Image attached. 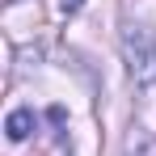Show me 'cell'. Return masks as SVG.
<instances>
[{
    "label": "cell",
    "mask_w": 156,
    "mask_h": 156,
    "mask_svg": "<svg viewBox=\"0 0 156 156\" xmlns=\"http://www.w3.org/2000/svg\"><path fill=\"white\" fill-rule=\"evenodd\" d=\"M122 59H127V72L139 89L156 84V34L148 21H127L122 26Z\"/></svg>",
    "instance_id": "obj_1"
},
{
    "label": "cell",
    "mask_w": 156,
    "mask_h": 156,
    "mask_svg": "<svg viewBox=\"0 0 156 156\" xmlns=\"http://www.w3.org/2000/svg\"><path fill=\"white\" fill-rule=\"evenodd\" d=\"M122 156H156V135L144 127H135L127 135V144H122Z\"/></svg>",
    "instance_id": "obj_2"
},
{
    "label": "cell",
    "mask_w": 156,
    "mask_h": 156,
    "mask_svg": "<svg viewBox=\"0 0 156 156\" xmlns=\"http://www.w3.org/2000/svg\"><path fill=\"white\" fill-rule=\"evenodd\" d=\"M4 131H9V139H26L30 131H34V110H13L9 114V122H4Z\"/></svg>",
    "instance_id": "obj_3"
},
{
    "label": "cell",
    "mask_w": 156,
    "mask_h": 156,
    "mask_svg": "<svg viewBox=\"0 0 156 156\" xmlns=\"http://www.w3.org/2000/svg\"><path fill=\"white\" fill-rule=\"evenodd\" d=\"M80 4H84V0H59V13L72 17V13H80Z\"/></svg>",
    "instance_id": "obj_4"
}]
</instances>
